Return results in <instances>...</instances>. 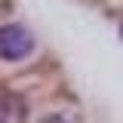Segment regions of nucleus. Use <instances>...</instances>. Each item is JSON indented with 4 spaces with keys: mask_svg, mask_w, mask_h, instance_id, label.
<instances>
[{
    "mask_svg": "<svg viewBox=\"0 0 123 123\" xmlns=\"http://www.w3.org/2000/svg\"><path fill=\"white\" fill-rule=\"evenodd\" d=\"M31 49H34V37L28 28H22V25H3L0 28V59L15 62V59H25Z\"/></svg>",
    "mask_w": 123,
    "mask_h": 123,
    "instance_id": "1",
    "label": "nucleus"
},
{
    "mask_svg": "<svg viewBox=\"0 0 123 123\" xmlns=\"http://www.w3.org/2000/svg\"><path fill=\"white\" fill-rule=\"evenodd\" d=\"M43 123H65V117H59V114H52V117H46Z\"/></svg>",
    "mask_w": 123,
    "mask_h": 123,
    "instance_id": "2",
    "label": "nucleus"
}]
</instances>
